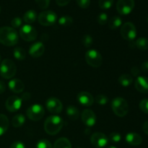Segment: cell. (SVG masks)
<instances>
[{"instance_id":"46","label":"cell","mask_w":148,"mask_h":148,"mask_svg":"<svg viewBox=\"0 0 148 148\" xmlns=\"http://www.w3.org/2000/svg\"><path fill=\"white\" fill-rule=\"evenodd\" d=\"M143 130L146 134H147L148 135V121H145V122L144 123V124H143Z\"/></svg>"},{"instance_id":"48","label":"cell","mask_w":148,"mask_h":148,"mask_svg":"<svg viewBox=\"0 0 148 148\" xmlns=\"http://www.w3.org/2000/svg\"><path fill=\"white\" fill-rule=\"evenodd\" d=\"M147 23H148V17H147Z\"/></svg>"},{"instance_id":"1","label":"cell","mask_w":148,"mask_h":148,"mask_svg":"<svg viewBox=\"0 0 148 148\" xmlns=\"http://www.w3.org/2000/svg\"><path fill=\"white\" fill-rule=\"evenodd\" d=\"M19 40L17 30L11 27H0V43L7 46H12L17 43Z\"/></svg>"},{"instance_id":"26","label":"cell","mask_w":148,"mask_h":148,"mask_svg":"<svg viewBox=\"0 0 148 148\" xmlns=\"http://www.w3.org/2000/svg\"><path fill=\"white\" fill-rule=\"evenodd\" d=\"M25 122V117L23 114H17L12 119V124L15 128L22 127Z\"/></svg>"},{"instance_id":"50","label":"cell","mask_w":148,"mask_h":148,"mask_svg":"<svg viewBox=\"0 0 148 148\" xmlns=\"http://www.w3.org/2000/svg\"><path fill=\"white\" fill-rule=\"evenodd\" d=\"M0 12H1V7H0Z\"/></svg>"},{"instance_id":"47","label":"cell","mask_w":148,"mask_h":148,"mask_svg":"<svg viewBox=\"0 0 148 148\" xmlns=\"http://www.w3.org/2000/svg\"><path fill=\"white\" fill-rule=\"evenodd\" d=\"M108 148H116V147H114V146H110V147H108Z\"/></svg>"},{"instance_id":"23","label":"cell","mask_w":148,"mask_h":148,"mask_svg":"<svg viewBox=\"0 0 148 148\" xmlns=\"http://www.w3.org/2000/svg\"><path fill=\"white\" fill-rule=\"evenodd\" d=\"M36 18H37V14H36V11L33 10H27L23 16V20L25 23H27V24H31V23H34Z\"/></svg>"},{"instance_id":"32","label":"cell","mask_w":148,"mask_h":148,"mask_svg":"<svg viewBox=\"0 0 148 148\" xmlns=\"http://www.w3.org/2000/svg\"><path fill=\"white\" fill-rule=\"evenodd\" d=\"M82 44L85 47L88 48L90 46H92V42H93V40H92V38L89 35H85V36H83L82 39Z\"/></svg>"},{"instance_id":"12","label":"cell","mask_w":148,"mask_h":148,"mask_svg":"<svg viewBox=\"0 0 148 148\" xmlns=\"http://www.w3.org/2000/svg\"><path fill=\"white\" fill-rule=\"evenodd\" d=\"M46 106L48 111L53 114H57L61 113V111H62V108H63V106H62L60 100L55 98V97H51L46 101Z\"/></svg>"},{"instance_id":"7","label":"cell","mask_w":148,"mask_h":148,"mask_svg":"<svg viewBox=\"0 0 148 148\" xmlns=\"http://www.w3.org/2000/svg\"><path fill=\"white\" fill-rule=\"evenodd\" d=\"M26 114L30 120L33 121H37L43 118L45 114V110L41 105L34 104L27 108Z\"/></svg>"},{"instance_id":"24","label":"cell","mask_w":148,"mask_h":148,"mask_svg":"<svg viewBox=\"0 0 148 148\" xmlns=\"http://www.w3.org/2000/svg\"><path fill=\"white\" fill-rule=\"evenodd\" d=\"M108 27L111 30H116L122 24L121 18L119 16H114L108 20Z\"/></svg>"},{"instance_id":"42","label":"cell","mask_w":148,"mask_h":148,"mask_svg":"<svg viewBox=\"0 0 148 148\" xmlns=\"http://www.w3.org/2000/svg\"><path fill=\"white\" fill-rule=\"evenodd\" d=\"M70 1V0H56V4H58L60 7H64V6H66V4H68Z\"/></svg>"},{"instance_id":"19","label":"cell","mask_w":148,"mask_h":148,"mask_svg":"<svg viewBox=\"0 0 148 148\" xmlns=\"http://www.w3.org/2000/svg\"><path fill=\"white\" fill-rule=\"evenodd\" d=\"M125 140L129 145L132 146L140 145L143 143V139L140 134L135 132H130L126 135Z\"/></svg>"},{"instance_id":"11","label":"cell","mask_w":148,"mask_h":148,"mask_svg":"<svg viewBox=\"0 0 148 148\" xmlns=\"http://www.w3.org/2000/svg\"><path fill=\"white\" fill-rule=\"evenodd\" d=\"M134 7V0H119L116 4V10L119 14L125 15L131 12Z\"/></svg>"},{"instance_id":"31","label":"cell","mask_w":148,"mask_h":148,"mask_svg":"<svg viewBox=\"0 0 148 148\" xmlns=\"http://www.w3.org/2000/svg\"><path fill=\"white\" fill-rule=\"evenodd\" d=\"M97 21L101 25H103L106 24L108 23V15H107L106 13H100L98 14V17H97Z\"/></svg>"},{"instance_id":"25","label":"cell","mask_w":148,"mask_h":148,"mask_svg":"<svg viewBox=\"0 0 148 148\" xmlns=\"http://www.w3.org/2000/svg\"><path fill=\"white\" fill-rule=\"evenodd\" d=\"M133 82V77L128 74H123L119 77V82L123 87H129Z\"/></svg>"},{"instance_id":"40","label":"cell","mask_w":148,"mask_h":148,"mask_svg":"<svg viewBox=\"0 0 148 148\" xmlns=\"http://www.w3.org/2000/svg\"><path fill=\"white\" fill-rule=\"evenodd\" d=\"M10 148H25V145L23 144L22 142L16 141L14 142V143L11 145Z\"/></svg>"},{"instance_id":"13","label":"cell","mask_w":148,"mask_h":148,"mask_svg":"<svg viewBox=\"0 0 148 148\" xmlns=\"http://www.w3.org/2000/svg\"><path fill=\"white\" fill-rule=\"evenodd\" d=\"M5 106L7 111L10 112H15L21 108L22 99L15 95L10 96L7 98Z\"/></svg>"},{"instance_id":"39","label":"cell","mask_w":148,"mask_h":148,"mask_svg":"<svg viewBox=\"0 0 148 148\" xmlns=\"http://www.w3.org/2000/svg\"><path fill=\"white\" fill-rule=\"evenodd\" d=\"M78 6L82 9H87L90 4V0H76Z\"/></svg>"},{"instance_id":"20","label":"cell","mask_w":148,"mask_h":148,"mask_svg":"<svg viewBox=\"0 0 148 148\" xmlns=\"http://www.w3.org/2000/svg\"><path fill=\"white\" fill-rule=\"evenodd\" d=\"M9 119L4 114H0V136L3 135L7 131L9 127Z\"/></svg>"},{"instance_id":"35","label":"cell","mask_w":148,"mask_h":148,"mask_svg":"<svg viewBox=\"0 0 148 148\" xmlns=\"http://www.w3.org/2000/svg\"><path fill=\"white\" fill-rule=\"evenodd\" d=\"M36 148H52V145L49 140H40L37 143Z\"/></svg>"},{"instance_id":"33","label":"cell","mask_w":148,"mask_h":148,"mask_svg":"<svg viewBox=\"0 0 148 148\" xmlns=\"http://www.w3.org/2000/svg\"><path fill=\"white\" fill-rule=\"evenodd\" d=\"M108 140L111 141L112 143H118L121 141V134L118 132H112L110 134L109 137H108Z\"/></svg>"},{"instance_id":"14","label":"cell","mask_w":148,"mask_h":148,"mask_svg":"<svg viewBox=\"0 0 148 148\" xmlns=\"http://www.w3.org/2000/svg\"><path fill=\"white\" fill-rule=\"evenodd\" d=\"M82 121L85 126L92 127L96 124V116L95 114L90 109H85L81 115Z\"/></svg>"},{"instance_id":"6","label":"cell","mask_w":148,"mask_h":148,"mask_svg":"<svg viewBox=\"0 0 148 148\" xmlns=\"http://www.w3.org/2000/svg\"><path fill=\"white\" fill-rule=\"evenodd\" d=\"M57 20L56 13L51 10H46L41 12L38 17V20L40 25L43 26L53 25Z\"/></svg>"},{"instance_id":"37","label":"cell","mask_w":148,"mask_h":148,"mask_svg":"<svg viewBox=\"0 0 148 148\" xmlns=\"http://www.w3.org/2000/svg\"><path fill=\"white\" fill-rule=\"evenodd\" d=\"M140 108L143 112L148 114V98L143 99L140 103Z\"/></svg>"},{"instance_id":"49","label":"cell","mask_w":148,"mask_h":148,"mask_svg":"<svg viewBox=\"0 0 148 148\" xmlns=\"http://www.w3.org/2000/svg\"><path fill=\"white\" fill-rule=\"evenodd\" d=\"M0 62H1V56H0Z\"/></svg>"},{"instance_id":"27","label":"cell","mask_w":148,"mask_h":148,"mask_svg":"<svg viewBox=\"0 0 148 148\" xmlns=\"http://www.w3.org/2000/svg\"><path fill=\"white\" fill-rule=\"evenodd\" d=\"M136 47L141 51H146L148 49V39L145 38H140L135 42Z\"/></svg>"},{"instance_id":"5","label":"cell","mask_w":148,"mask_h":148,"mask_svg":"<svg viewBox=\"0 0 148 148\" xmlns=\"http://www.w3.org/2000/svg\"><path fill=\"white\" fill-rule=\"evenodd\" d=\"M85 61L90 66L96 68L102 64L103 58L98 51L90 49L85 53Z\"/></svg>"},{"instance_id":"29","label":"cell","mask_w":148,"mask_h":148,"mask_svg":"<svg viewBox=\"0 0 148 148\" xmlns=\"http://www.w3.org/2000/svg\"><path fill=\"white\" fill-rule=\"evenodd\" d=\"M72 23H73V18L72 17H70V16H62L59 20V24L60 25L64 26V27L70 26Z\"/></svg>"},{"instance_id":"36","label":"cell","mask_w":148,"mask_h":148,"mask_svg":"<svg viewBox=\"0 0 148 148\" xmlns=\"http://www.w3.org/2000/svg\"><path fill=\"white\" fill-rule=\"evenodd\" d=\"M36 2L39 8L45 10V9L49 7V4H50V0H36Z\"/></svg>"},{"instance_id":"15","label":"cell","mask_w":148,"mask_h":148,"mask_svg":"<svg viewBox=\"0 0 148 148\" xmlns=\"http://www.w3.org/2000/svg\"><path fill=\"white\" fill-rule=\"evenodd\" d=\"M77 101L81 105L85 106H90L93 104V96L90 92L82 91L77 95Z\"/></svg>"},{"instance_id":"8","label":"cell","mask_w":148,"mask_h":148,"mask_svg":"<svg viewBox=\"0 0 148 148\" xmlns=\"http://www.w3.org/2000/svg\"><path fill=\"white\" fill-rule=\"evenodd\" d=\"M121 35L123 38L129 41H132L137 36V30L133 23L130 22L125 23L121 28Z\"/></svg>"},{"instance_id":"4","label":"cell","mask_w":148,"mask_h":148,"mask_svg":"<svg viewBox=\"0 0 148 148\" xmlns=\"http://www.w3.org/2000/svg\"><path fill=\"white\" fill-rule=\"evenodd\" d=\"M17 66L11 59H6L2 61L0 65V75L4 79H10L15 75Z\"/></svg>"},{"instance_id":"21","label":"cell","mask_w":148,"mask_h":148,"mask_svg":"<svg viewBox=\"0 0 148 148\" xmlns=\"http://www.w3.org/2000/svg\"><path fill=\"white\" fill-rule=\"evenodd\" d=\"M66 115L72 121H75L77 119L79 116V111L75 106H69L66 108Z\"/></svg>"},{"instance_id":"44","label":"cell","mask_w":148,"mask_h":148,"mask_svg":"<svg viewBox=\"0 0 148 148\" xmlns=\"http://www.w3.org/2000/svg\"><path fill=\"white\" fill-rule=\"evenodd\" d=\"M141 69L143 72H148V61L143 62L141 66Z\"/></svg>"},{"instance_id":"18","label":"cell","mask_w":148,"mask_h":148,"mask_svg":"<svg viewBox=\"0 0 148 148\" xmlns=\"http://www.w3.org/2000/svg\"><path fill=\"white\" fill-rule=\"evenodd\" d=\"M9 88L15 93L23 92L25 89V85L22 80L19 79H13L9 82Z\"/></svg>"},{"instance_id":"2","label":"cell","mask_w":148,"mask_h":148,"mask_svg":"<svg viewBox=\"0 0 148 148\" xmlns=\"http://www.w3.org/2000/svg\"><path fill=\"white\" fill-rule=\"evenodd\" d=\"M63 127V119L60 116L53 115L49 116L44 123V130L49 135H55Z\"/></svg>"},{"instance_id":"30","label":"cell","mask_w":148,"mask_h":148,"mask_svg":"<svg viewBox=\"0 0 148 148\" xmlns=\"http://www.w3.org/2000/svg\"><path fill=\"white\" fill-rule=\"evenodd\" d=\"M114 2V0H99L98 4L99 7L102 10H108L112 7L113 4Z\"/></svg>"},{"instance_id":"9","label":"cell","mask_w":148,"mask_h":148,"mask_svg":"<svg viewBox=\"0 0 148 148\" xmlns=\"http://www.w3.org/2000/svg\"><path fill=\"white\" fill-rule=\"evenodd\" d=\"M20 36L25 41H33L38 36V33L35 27L30 25H25L20 28Z\"/></svg>"},{"instance_id":"41","label":"cell","mask_w":148,"mask_h":148,"mask_svg":"<svg viewBox=\"0 0 148 148\" xmlns=\"http://www.w3.org/2000/svg\"><path fill=\"white\" fill-rule=\"evenodd\" d=\"M131 73L133 76H138L140 73V70L137 66H133L131 69Z\"/></svg>"},{"instance_id":"45","label":"cell","mask_w":148,"mask_h":148,"mask_svg":"<svg viewBox=\"0 0 148 148\" xmlns=\"http://www.w3.org/2000/svg\"><path fill=\"white\" fill-rule=\"evenodd\" d=\"M30 98V94L29 93V92H25V93H23V95H22V97H21V99L22 101L23 100H25V101H27V100H29Z\"/></svg>"},{"instance_id":"17","label":"cell","mask_w":148,"mask_h":148,"mask_svg":"<svg viewBox=\"0 0 148 148\" xmlns=\"http://www.w3.org/2000/svg\"><path fill=\"white\" fill-rule=\"evenodd\" d=\"M135 88L139 92L148 93V77H138L135 81Z\"/></svg>"},{"instance_id":"43","label":"cell","mask_w":148,"mask_h":148,"mask_svg":"<svg viewBox=\"0 0 148 148\" xmlns=\"http://www.w3.org/2000/svg\"><path fill=\"white\" fill-rule=\"evenodd\" d=\"M6 90V84L4 81L0 80V94L3 93Z\"/></svg>"},{"instance_id":"3","label":"cell","mask_w":148,"mask_h":148,"mask_svg":"<svg viewBox=\"0 0 148 148\" xmlns=\"http://www.w3.org/2000/svg\"><path fill=\"white\" fill-rule=\"evenodd\" d=\"M111 108L114 114L119 117H124L127 115L129 106L127 101L121 97L114 98L111 102Z\"/></svg>"},{"instance_id":"16","label":"cell","mask_w":148,"mask_h":148,"mask_svg":"<svg viewBox=\"0 0 148 148\" xmlns=\"http://www.w3.org/2000/svg\"><path fill=\"white\" fill-rule=\"evenodd\" d=\"M45 51V46L41 42L35 43L30 46L29 53L33 58H38L43 54Z\"/></svg>"},{"instance_id":"10","label":"cell","mask_w":148,"mask_h":148,"mask_svg":"<svg viewBox=\"0 0 148 148\" xmlns=\"http://www.w3.org/2000/svg\"><path fill=\"white\" fill-rule=\"evenodd\" d=\"M108 138L105 134L101 132H95L90 137L91 144L96 148H103L108 145Z\"/></svg>"},{"instance_id":"38","label":"cell","mask_w":148,"mask_h":148,"mask_svg":"<svg viewBox=\"0 0 148 148\" xmlns=\"http://www.w3.org/2000/svg\"><path fill=\"white\" fill-rule=\"evenodd\" d=\"M22 19L19 17H16L13 18L11 21V25L13 28H18L22 25Z\"/></svg>"},{"instance_id":"28","label":"cell","mask_w":148,"mask_h":148,"mask_svg":"<svg viewBox=\"0 0 148 148\" xmlns=\"http://www.w3.org/2000/svg\"><path fill=\"white\" fill-rule=\"evenodd\" d=\"M14 58L17 60H24L26 57V51L24 49L21 47H16L14 49Z\"/></svg>"},{"instance_id":"34","label":"cell","mask_w":148,"mask_h":148,"mask_svg":"<svg viewBox=\"0 0 148 148\" xmlns=\"http://www.w3.org/2000/svg\"><path fill=\"white\" fill-rule=\"evenodd\" d=\"M95 101H96L98 105L104 106L107 104V103L108 102V98L104 95H97Z\"/></svg>"},{"instance_id":"22","label":"cell","mask_w":148,"mask_h":148,"mask_svg":"<svg viewBox=\"0 0 148 148\" xmlns=\"http://www.w3.org/2000/svg\"><path fill=\"white\" fill-rule=\"evenodd\" d=\"M53 148H72V145L68 139L61 137L55 141Z\"/></svg>"}]
</instances>
